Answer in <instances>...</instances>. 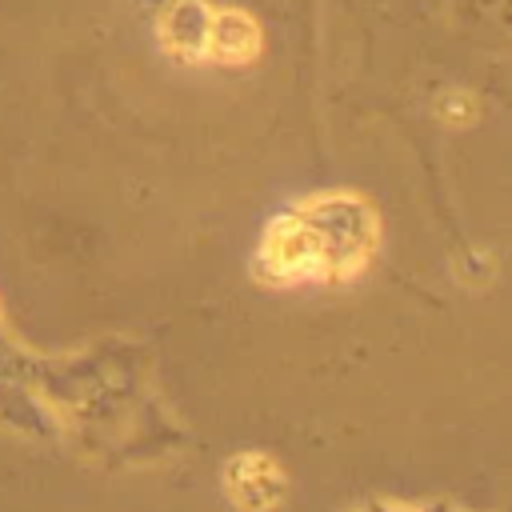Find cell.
<instances>
[{"mask_svg":"<svg viewBox=\"0 0 512 512\" xmlns=\"http://www.w3.org/2000/svg\"><path fill=\"white\" fill-rule=\"evenodd\" d=\"M376 248V216L352 192H324L280 212L252 260L260 284H312L356 276Z\"/></svg>","mask_w":512,"mask_h":512,"instance_id":"6da1fadb","label":"cell"},{"mask_svg":"<svg viewBox=\"0 0 512 512\" xmlns=\"http://www.w3.org/2000/svg\"><path fill=\"white\" fill-rule=\"evenodd\" d=\"M224 488H228V496L240 512H272L284 500L288 480H284V468L272 456L236 452L224 464Z\"/></svg>","mask_w":512,"mask_h":512,"instance_id":"7a4b0ae2","label":"cell"},{"mask_svg":"<svg viewBox=\"0 0 512 512\" xmlns=\"http://www.w3.org/2000/svg\"><path fill=\"white\" fill-rule=\"evenodd\" d=\"M212 8L204 0H176L160 20V40L180 60L208 56V32H212Z\"/></svg>","mask_w":512,"mask_h":512,"instance_id":"3957f363","label":"cell"},{"mask_svg":"<svg viewBox=\"0 0 512 512\" xmlns=\"http://www.w3.org/2000/svg\"><path fill=\"white\" fill-rule=\"evenodd\" d=\"M260 52V28L248 12L240 8H224L212 16V32H208V56L220 64H248Z\"/></svg>","mask_w":512,"mask_h":512,"instance_id":"277c9868","label":"cell"}]
</instances>
